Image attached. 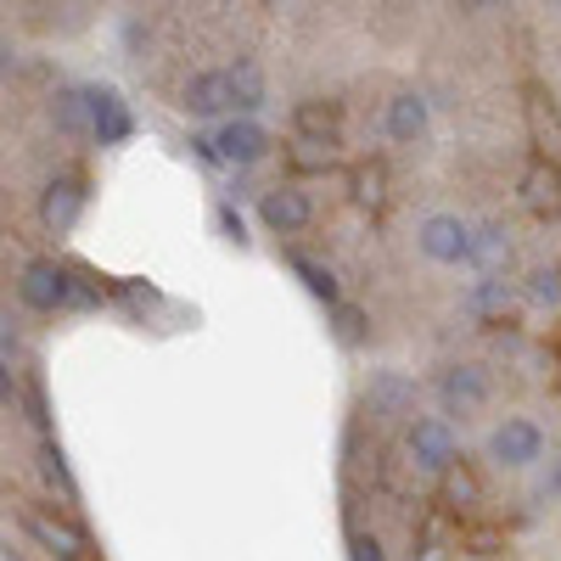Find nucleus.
Returning a JSON list of instances; mask_svg holds the SVG:
<instances>
[{"instance_id": "nucleus-1", "label": "nucleus", "mask_w": 561, "mask_h": 561, "mask_svg": "<svg viewBox=\"0 0 561 561\" xmlns=\"http://www.w3.org/2000/svg\"><path fill=\"white\" fill-rule=\"evenodd\" d=\"M18 298H23V309H34V314H57V309H68V304H90V293H79V280H73L57 259H28L23 275H18Z\"/></svg>"}, {"instance_id": "nucleus-2", "label": "nucleus", "mask_w": 561, "mask_h": 561, "mask_svg": "<svg viewBox=\"0 0 561 561\" xmlns=\"http://www.w3.org/2000/svg\"><path fill=\"white\" fill-rule=\"evenodd\" d=\"M404 449L410 460L421 466V472H433V478H449L455 466H460V438L444 415H421L410 421V433H404Z\"/></svg>"}, {"instance_id": "nucleus-3", "label": "nucleus", "mask_w": 561, "mask_h": 561, "mask_svg": "<svg viewBox=\"0 0 561 561\" xmlns=\"http://www.w3.org/2000/svg\"><path fill=\"white\" fill-rule=\"evenodd\" d=\"M539 455H545V433L534 427V421H523V415H505L500 427L489 433V460L505 466V472H528Z\"/></svg>"}, {"instance_id": "nucleus-4", "label": "nucleus", "mask_w": 561, "mask_h": 561, "mask_svg": "<svg viewBox=\"0 0 561 561\" xmlns=\"http://www.w3.org/2000/svg\"><path fill=\"white\" fill-rule=\"evenodd\" d=\"M23 534H28L39 550H51L57 561H79V556H84V534L62 517L57 505H23Z\"/></svg>"}, {"instance_id": "nucleus-5", "label": "nucleus", "mask_w": 561, "mask_h": 561, "mask_svg": "<svg viewBox=\"0 0 561 561\" xmlns=\"http://www.w3.org/2000/svg\"><path fill=\"white\" fill-rule=\"evenodd\" d=\"M415 242L433 264H466L472 259V225L455 219V214H427L421 230H415Z\"/></svg>"}, {"instance_id": "nucleus-6", "label": "nucleus", "mask_w": 561, "mask_h": 561, "mask_svg": "<svg viewBox=\"0 0 561 561\" xmlns=\"http://www.w3.org/2000/svg\"><path fill=\"white\" fill-rule=\"evenodd\" d=\"M433 393H438L444 415H478L489 404V370L483 365H449Z\"/></svg>"}, {"instance_id": "nucleus-7", "label": "nucleus", "mask_w": 561, "mask_h": 561, "mask_svg": "<svg viewBox=\"0 0 561 561\" xmlns=\"http://www.w3.org/2000/svg\"><path fill=\"white\" fill-rule=\"evenodd\" d=\"M214 140H219L225 169H253V163H264V152H270V135H264L259 118H225V124L214 129Z\"/></svg>"}, {"instance_id": "nucleus-8", "label": "nucleus", "mask_w": 561, "mask_h": 561, "mask_svg": "<svg viewBox=\"0 0 561 561\" xmlns=\"http://www.w3.org/2000/svg\"><path fill=\"white\" fill-rule=\"evenodd\" d=\"M259 219L275 230V237H298V230L314 219V203H309V192H298V185H275V192L259 197Z\"/></svg>"}, {"instance_id": "nucleus-9", "label": "nucleus", "mask_w": 561, "mask_h": 561, "mask_svg": "<svg viewBox=\"0 0 561 561\" xmlns=\"http://www.w3.org/2000/svg\"><path fill=\"white\" fill-rule=\"evenodd\" d=\"M185 113H197V118H237V90H230V73L225 68H208L197 73L192 84H185Z\"/></svg>"}, {"instance_id": "nucleus-10", "label": "nucleus", "mask_w": 561, "mask_h": 561, "mask_svg": "<svg viewBox=\"0 0 561 561\" xmlns=\"http://www.w3.org/2000/svg\"><path fill=\"white\" fill-rule=\"evenodd\" d=\"M79 214H84V185H79L73 174H57L51 185H45V197H39V219H45V230L68 237V230L79 225Z\"/></svg>"}, {"instance_id": "nucleus-11", "label": "nucleus", "mask_w": 561, "mask_h": 561, "mask_svg": "<svg viewBox=\"0 0 561 561\" xmlns=\"http://www.w3.org/2000/svg\"><path fill=\"white\" fill-rule=\"evenodd\" d=\"M90 113H96L90 135H96L102 147H118V140H129L135 118H129V107H124V96H118V90H107V84H90Z\"/></svg>"}, {"instance_id": "nucleus-12", "label": "nucleus", "mask_w": 561, "mask_h": 561, "mask_svg": "<svg viewBox=\"0 0 561 561\" xmlns=\"http://www.w3.org/2000/svg\"><path fill=\"white\" fill-rule=\"evenodd\" d=\"M365 399H370V415H382V421L415 415V382L404 377V370H377Z\"/></svg>"}, {"instance_id": "nucleus-13", "label": "nucleus", "mask_w": 561, "mask_h": 561, "mask_svg": "<svg viewBox=\"0 0 561 561\" xmlns=\"http://www.w3.org/2000/svg\"><path fill=\"white\" fill-rule=\"evenodd\" d=\"M511 304H517V287H511L505 275H478L472 293H466V314L472 320H505Z\"/></svg>"}, {"instance_id": "nucleus-14", "label": "nucleus", "mask_w": 561, "mask_h": 561, "mask_svg": "<svg viewBox=\"0 0 561 561\" xmlns=\"http://www.w3.org/2000/svg\"><path fill=\"white\" fill-rule=\"evenodd\" d=\"M523 208L528 214H539V219H550V214H561V174L539 158V163H528V174H523Z\"/></svg>"}, {"instance_id": "nucleus-15", "label": "nucleus", "mask_w": 561, "mask_h": 561, "mask_svg": "<svg viewBox=\"0 0 561 561\" xmlns=\"http://www.w3.org/2000/svg\"><path fill=\"white\" fill-rule=\"evenodd\" d=\"M388 140H399V147H410V140L427 135V102L415 96V90H399V96L388 102Z\"/></svg>"}, {"instance_id": "nucleus-16", "label": "nucleus", "mask_w": 561, "mask_h": 561, "mask_svg": "<svg viewBox=\"0 0 561 561\" xmlns=\"http://www.w3.org/2000/svg\"><path fill=\"white\" fill-rule=\"evenodd\" d=\"M337 124H343V113H337L332 102H298V107H293V129H298V140H320V147H337Z\"/></svg>"}, {"instance_id": "nucleus-17", "label": "nucleus", "mask_w": 561, "mask_h": 561, "mask_svg": "<svg viewBox=\"0 0 561 561\" xmlns=\"http://www.w3.org/2000/svg\"><path fill=\"white\" fill-rule=\"evenodd\" d=\"M51 124L62 135H90V124H96V113H90V90H57L51 96Z\"/></svg>"}, {"instance_id": "nucleus-18", "label": "nucleus", "mask_w": 561, "mask_h": 561, "mask_svg": "<svg viewBox=\"0 0 561 561\" xmlns=\"http://www.w3.org/2000/svg\"><path fill=\"white\" fill-rule=\"evenodd\" d=\"M466 264H478L483 275H500L511 264V237L500 225H478L472 230V259H466Z\"/></svg>"}, {"instance_id": "nucleus-19", "label": "nucleus", "mask_w": 561, "mask_h": 561, "mask_svg": "<svg viewBox=\"0 0 561 561\" xmlns=\"http://www.w3.org/2000/svg\"><path fill=\"white\" fill-rule=\"evenodd\" d=\"M225 73H230V90H237V113H242V118H253V113L264 107V96H270V90H264V73H259V62L237 57Z\"/></svg>"}, {"instance_id": "nucleus-20", "label": "nucleus", "mask_w": 561, "mask_h": 561, "mask_svg": "<svg viewBox=\"0 0 561 561\" xmlns=\"http://www.w3.org/2000/svg\"><path fill=\"white\" fill-rule=\"evenodd\" d=\"M293 270H298V280H304V287H309L325 309H337V304H343V298H337V280H332V270H325V264H314V259L293 253Z\"/></svg>"}, {"instance_id": "nucleus-21", "label": "nucleus", "mask_w": 561, "mask_h": 561, "mask_svg": "<svg viewBox=\"0 0 561 561\" xmlns=\"http://www.w3.org/2000/svg\"><path fill=\"white\" fill-rule=\"evenodd\" d=\"M523 298L539 304V309H556V304H561V270H556V264H539V270L523 280Z\"/></svg>"}, {"instance_id": "nucleus-22", "label": "nucleus", "mask_w": 561, "mask_h": 561, "mask_svg": "<svg viewBox=\"0 0 561 561\" xmlns=\"http://www.w3.org/2000/svg\"><path fill=\"white\" fill-rule=\"evenodd\" d=\"M382 185H388L382 163H359V169L348 174V192H354L359 208H377V203H382Z\"/></svg>"}, {"instance_id": "nucleus-23", "label": "nucleus", "mask_w": 561, "mask_h": 561, "mask_svg": "<svg viewBox=\"0 0 561 561\" xmlns=\"http://www.w3.org/2000/svg\"><path fill=\"white\" fill-rule=\"evenodd\" d=\"M332 325H337V343H365V309H354V304H337L332 309Z\"/></svg>"}, {"instance_id": "nucleus-24", "label": "nucleus", "mask_w": 561, "mask_h": 561, "mask_svg": "<svg viewBox=\"0 0 561 561\" xmlns=\"http://www.w3.org/2000/svg\"><path fill=\"white\" fill-rule=\"evenodd\" d=\"M337 147H320V140H293V169H332Z\"/></svg>"}, {"instance_id": "nucleus-25", "label": "nucleus", "mask_w": 561, "mask_h": 561, "mask_svg": "<svg viewBox=\"0 0 561 561\" xmlns=\"http://www.w3.org/2000/svg\"><path fill=\"white\" fill-rule=\"evenodd\" d=\"M39 472H45V483H57L62 494H73V472H68L62 449H51V444H45V449H39Z\"/></svg>"}, {"instance_id": "nucleus-26", "label": "nucleus", "mask_w": 561, "mask_h": 561, "mask_svg": "<svg viewBox=\"0 0 561 561\" xmlns=\"http://www.w3.org/2000/svg\"><path fill=\"white\" fill-rule=\"evenodd\" d=\"M214 219H219V237H225V242L248 248V225H242V214H237V208H230V203H219V208H214Z\"/></svg>"}, {"instance_id": "nucleus-27", "label": "nucleus", "mask_w": 561, "mask_h": 561, "mask_svg": "<svg viewBox=\"0 0 561 561\" xmlns=\"http://www.w3.org/2000/svg\"><path fill=\"white\" fill-rule=\"evenodd\" d=\"M348 561H388V550H382L377 534H354L348 539Z\"/></svg>"}, {"instance_id": "nucleus-28", "label": "nucleus", "mask_w": 561, "mask_h": 561, "mask_svg": "<svg viewBox=\"0 0 561 561\" xmlns=\"http://www.w3.org/2000/svg\"><path fill=\"white\" fill-rule=\"evenodd\" d=\"M192 152H197L208 169H225V158H219V140H214V135H192Z\"/></svg>"}, {"instance_id": "nucleus-29", "label": "nucleus", "mask_w": 561, "mask_h": 561, "mask_svg": "<svg viewBox=\"0 0 561 561\" xmlns=\"http://www.w3.org/2000/svg\"><path fill=\"white\" fill-rule=\"evenodd\" d=\"M444 483H449V500H478V483H472V478H466V472H460V466H455V472H449Z\"/></svg>"}, {"instance_id": "nucleus-30", "label": "nucleus", "mask_w": 561, "mask_h": 561, "mask_svg": "<svg viewBox=\"0 0 561 561\" xmlns=\"http://www.w3.org/2000/svg\"><path fill=\"white\" fill-rule=\"evenodd\" d=\"M550 494H556V500H561V460H556V466H550Z\"/></svg>"}, {"instance_id": "nucleus-31", "label": "nucleus", "mask_w": 561, "mask_h": 561, "mask_svg": "<svg viewBox=\"0 0 561 561\" xmlns=\"http://www.w3.org/2000/svg\"><path fill=\"white\" fill-rule=\"evenodd\" d=\"M0 561H18V556H12V550H7V556H0Z\"/></svg>"}]
</instances>
